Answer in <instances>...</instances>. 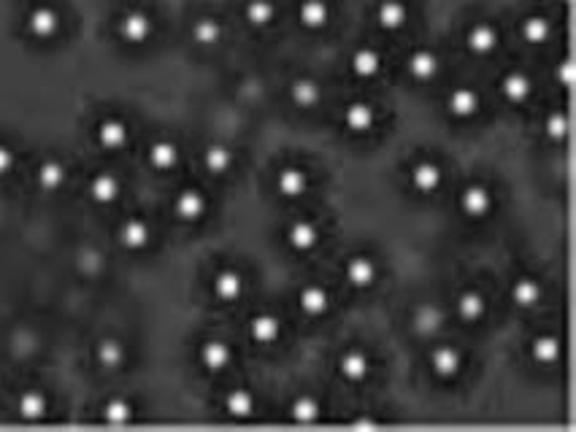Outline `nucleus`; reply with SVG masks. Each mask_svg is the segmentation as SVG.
<instances>
[{"label": "nucleus", "instance_id": "obj_10", "mask_svg": "<svg viewBox=\"0 0 576 432\" xmlns=\"http://www.w3.org/2000/svg\"><path fill=\"white\" fill-rule=\"evenodd\" d=\"M533 76L522 68H509L501 73L498 79V95H501L509 106H525L533 98Z\"/></svg>", "mask_w": 576, "mask_h": 432}, {"label": "nucleus", "instance_id": "obj_46", "mask_svg": "<svg viewBox=\"0 0 576 432\" xmlns=\"http://www.w3.org/2000/svg\"><path fill=\"white\" fill-rule=\"evenodd\" d=\"M558 3H560V6H566V9L571 6V0H558Z\"/></svg>", "mask_w": 576, "mask_h": 432}, {"label": "nucleus", "instance_id": "obj_3", "mask_svg": "<svg viewBox=\"0 0 576 432\" xmlns=\"http://www.w3.org/2000/svg\"><path fill=\"white\" fill-rule=\"evenodd\" d=\"M463 46L476 60H490L501 52L503 30L495 19H474L463 30Z\"/></svg>", "mask_w": 576, "mask_h": 432}, {"label": "nucleus", "instance_id": "obj_13", "mask_svg": "<svg viewBox=\"0 0 576 432\" xmlns=\"http://www.w3.org/2000/svg\"><path fill=\"white\" fill-rule=\"evenodd\" d=\"M152 238H155V230L144 216H128L117 227V241L125 252H144V249L152 246Z\"/></svg>", "mask_w": 576, "mask_h": 432}, {"label": "nucleus", "instance_id": "obj_17", "mask_svg": "<svg viewBox=\"0 0 576 432\" xmlns=\"http://www.w3.org/2000/svg\"><path fill=\"white\" fill-rule=\"evenodd\" d=\"M428 368L439 381H455L466 368V357L458 346H436L430 351Z\"/></svg>", "mask_w": 576, "mask_h": 432}, {"label": "nucleus", "instance_id": "obj_38", "mask_svg": "<svg viewBox=\"0 0 576 432\" xmlns=\"http://www.w3.org/2000/svg\"><path fill=\"white\" fill-rule=\"evenodd\" d=\"M201 162L203 171L214 176V179H220V176H225V173L233 168V152H230V146L225 144H209L203 149Z\"/></svg>", "mask_w": 576, "mask_h": 432}, {"label": "nucleus", "instance_id": "obj_47", "mask_svg": "<svg viewBox=\"0 0 576 432\" xmlns=\"http://www.w3.org/2000/svg\"><path fill=\"white\" fill-rule=\"evenodd\" d=\"M122 3H138V0H122Z\"/></svg>", "mask_w": 576, "mask_h": 432}, {"label": "nucleus", "instance_id": "obj_34", "mask_svg": "<svg viewBox=\"0 0 576 432\" xmlns=\"http://www.w3.org/2000/svg\"><path fill=\"white\" fill-rule=\"evenodd\" d=\"M371 373V360H368L366 351L349 349L339 357V376L347 384H363Z\"/></svg>", "mask_w": 576, "mask_h": 432}, {"label": "nucleus", "instance_id": "obj_41", "mask_svg": "<svg viewBox=\"0 0 576 432\" xmlns=\"http://www.w3.org/2000/svg\"><path fill=\"white\" fill-rule=\"evenodd\" d=\"M531 357L533 362H539L544 368L555 365L560 360V341L555 335H539L531 341Z\"/></svg>", "mask_w": 576, "mask_h": 432}, {"label": "nucleus", "instance_id": "obj_22", "mask_svg": "<svg viewBox=\"0 0 576 432\" xmlns=\"http://www.w3.org/2000/svg\"><path fill=\"white\" fill-rule=\"evenodd\" d=\"M92 360L106 373H114V370H122V365L128 362V349H125V343L119 341V338L106 335V338L95 341V346H92Z\"/></svg>", "mask_w": 576, "mask_h": 432}, {"label": "nucleus", "instance_id": "obj_42", "mask_svg": "<svg viewBox=\"0 0 576 432\" xmlns=\"http://www.w3.org/2000/svg\"><path fill=\"white\" fill-rule=\"evenodd\" d=\"M541 130H544V135H547L552 144H563L568 138V130H571V122H568L566 111H560V108L549 111L547 117H544Z\"/></svg>", "mask_w": 576, "mask_h": 432}, {"label": "nucleus", "instance_id": "obj_40", "mask_svg": "<svg viewBox=\"0 0 576 432\" xmlns=\"http://www.w3.org/2000/svg\"><path fill=\"white\" fill-rule=\"evenodd\" d=\"M290 419L301 427H311L322 419V403L314 395H298L290 403Z\"/></svg>", "mask_w": 576, "mask_h": 432}, {"label": "nucleus", "instance_id": "obj_4", "mask_svg": "<svg viewBox=\"0 0 576 432\" xmlns=\"http://www.w3.org/2000/svg\"><path fill=\"white\" fill-rule=\"evenodd\" d=\"M336 22V3L333 0H298L295 3V25L303 33L320 36Z\"/></svg>", "mask_w": 576, "mask_h": 432}, {"label": "nucleus", "instance_id": "obj_32", "mask_svg": "<svg viewBox=\"0 0 576 432\" xmlns=\"http://www.w3.org/2000/svg\"><path fill=\"white\" fill-rule=\"evenodd\" d=\"M17 416L22 422H44L49 416V395L44 389H25L17 397Z\"/></svg>", "mask_w": 576, "mask_h": 432}, {"label": "nucleus", "instance_id": "obj_24", "mask_svg": "<svg viewBox=\"0 0 576 432\" xmlns=\"http://www.w3.org/2000/svg\"><path fill=\"white\" fill-rule=\"evenodd\" d=\"M441 181H444V171L436 160H417L409 168V184H412L414 192L420 195H433L439 192Z\"/></svg>", "mask_w": 576, "mask_h": 432}, {"label": "nucleus", "instance_id": "obj_33", "mask_svg": "<svg viewBox=\"0 0 576 432\" xmlns=\"http://www.w3.org/2000/svg\"><path fill=\"white\" fill-rule=\"evenodd\" d=\"M298 311H301L306 319H320L330 311V292L320 284H306V287L298 292Z\"/></svg>", "mask_w": 576, "mask_h": 432}, {"label": "nucleus", "instance_id": "obj_15", "mask_svg": "<svg viewBox=\"0 0 576 432\" xmlns=\"http://www.w3.org/2000/svg\"><path fill=\"white\" fill-rule=\"evenodd\" d=\"M458 206L460 214L466 216V219H485L495 206L493 189L487 187V184H482V181H474V184H468V187L460 189Z\"/></svg>", "mask_w": 576, "mask_h": 432}, {"label": "nucleus", "instance_id": "obj_26", "mask_svg": "<svg viewBox=\"0 0 576 432\" xmlns=\"http://www.w3.org/2000/svg\"><path fill=\"white\" fill-rule=\"evenodd\" d=\"M68 181V165L60 157H44L36 165V187L46 195H55Z\"/></svg>", "mask_w": 576, "mask_h": 432}, {"label": "nucleus", "instance_id": "obj_20", "mask_svg": "<svg viewBox=\"0 0 576 432\" xmlns=\"http://www.w3.org/2000/svg\"><path fill=\"white\" fill-rule=\"evenodd\" d=\"M182 162V149L171 138H155L147 149V165L155 173H171Z\"/></svg>", "mask_w": 576, "mask_h": 432}, {"label": "nucleus", "instance_id": "obj_14", "mask_svg": "<svg viewBox=\"0 0 576 432\" xmlns=\"http://www.w3.org/2000/svg\"><path fill=\"white\" fill-rule=\"evenodd\" d=\"M447 114L458 122H468L482 111V92L471 84H458L447 92Z\"/></svg>", "mask_w": 576, "mask_h": 432}, {"label": "nucleus", "instance_id": "obj_27", "mask_svg": "<svg viewBox=\"0 0 576 432\" xmlns=\"http://www.w3.org/2000/svg\"><path fill=\"white\" fill-rule=\"evenodd\" d=\"M249 338L257 346H274L279 338H282V319L271 311H257L252 319H249L247 327Z\"/></svg>", "mask_w": 576, "mask_h": 432}, {"label": "nucleus", "instance_id": "obj_30", "mask_svg": "<svg viewBox=\"0 0 576 432\" xmlns=\"http://www.w3.org/2000/svg\"><path fill=\"white\" fill-rule=\"evenodd\" d=\"M198 362H201V368L206 373H222L233 362V349L225 341H220V338H209L198 349Z\"/></svg>", "mask_w": 576, "mask_h": 432}, {"label": "nucleus", "instance_id": "obj_31", "mask_svg": "<svg viewBox=\"0 0 576 432\" xmlns=\"http://www.w3.org/2000/svg\"><path fill=\"white\" fill-rule=\"evenodd\" d=\"M455 314L460 322L479 324L487 316V297L479 289L468 287L455 297Z\"/></svg>", "mask_w": 576, "mask_h": 432}, {"label": "nucleus", "instance_id": "obj_2", "mask_svg": "<svg viewBox=\"0 0 576 432\" xmlns=\"http://www.w3.org/2000/svg\"><path fill=\"white\" fill-rule=\"evenodd\" d=\"M65 27V17L60 6L49 3V0H36L30 3L28 11L22 14V30L30 41L36 44H55Z\"/></svg>", "mask_w": 576, "mask_h": 432}, {"label": "nucleus", "instance_id": "obj_6", "mask_svg": "<svg viewBox=\"0 0 576 432\" xmlns=\"http://www.w3.org/2000/svg\"><path fill=\"white\" fill-rule=\"evenodd\" d=\"M349 73L355 76L357 81H374L379 79L387 68V57L379 46L374 44H357L347 57Z\"/></svg>", "mask_w": 576, "mask_h": 432}, {"label": "nucleus", "instance_id": "obj_36", "mask_svg": "<svg viewBox=\"0 0 576 432\" xmlns=\"http://www.w3.org/2000/svg\"><path fill=\"white\" fill-rule=\"evenodd\" d=\"M444 327V311L436 303H422L412 314V330L420 338H430Z\"/></svg>", "mask_w": 576, "mask_h": 432}, {"label": "nucleus", "instance_id": "obj_11", "mask_svg": "<svg viewBox=\"0 0 576 432\" xmlns=\"http://www.w3.org/2000/svg\"><path fill=\"white\" fill-rule=\"evenodd\" d=\"M225 36H228V25L217 14H198L190 22V41L198 49H217L225 44Z\"/></svg>", "mask_w": 576, "mask_h": 432}, {"label": "nucleus", "instance_id": "obj_21", "mask_svg": "<svg viewBox=\"0 0 576 432\" xmlns=\"http://www.w3.org/2000/svg\"><path fill=\"white\" fill-rule=\"evenodd\" d=\"M344 279L352 289H371L379 281V265L368 254H355L344 265Z\"/></svg>", "mask_w": 576, "mask_h": 432}, {"label": "nucleus", "instance_id": "obj_28", "mask_svg": "<svg viewBox=\"0 0 576 432\" xmlns=\"http://www.w3.org/2000/svg\"><path fill=\"white\" fill-rule=\"evenodd\" d=\"M274 187L284 200H298L309 192V173L298 168V165H284L276 173Z\"/></svg>", "mask_w": 576, "mask_h": 432}, {"label": "nucleus", "instance_id": "obj_39", "mask_svg": "<svg viewBox=\"0 0 576 432\" xmlns=\"http://www.w3.org/2000/svg\"><path fill=\"white\" fill-rule=\"evenodd\" d=\"M136 419V405L130 403L128 397H109L101 405V422L111 424V427H122Z\"/></svg>", "mask_w": 576, "mask_h": 432}, {"label": "nucleus", "instance_id": "obj_23", "mask_svg": "<svg viewBox=\"0 0 576 432\" xmlns=\"http://www.w3.org/2000/svg\"><path fill=\"white\" fill-rule=\"evenodd\" d=\"M247 292V281L236 268H222L214 273L211 279V295L217 297L220 303H238Z\"/></svg>", "mask_w": 576, "mask_h": 432}, {"label": "nucleus", "instance_id": "obj_18", "mask_svg": "<svg viewBox=\"0 0 576 432\" xmlns=\"http://www.w3.org/2000/svg\"><path fill=\"white\" fill-rule=\"evenodd\" d=\"M87 198L95 206H114L122 198V179L111 171L92 173L90 181H87Z\"/></svg>", "mask_w": 576, "mask_h": 432}, {"label": "nucleus", "instance_id": "obj_44", "mask_svg": "<svg viewBox=\"0 0 576 432\" xmlns=\"http://www.w3.org/2000/svg\"><path fill=\"white\" fill-rule=\"evenodd\" d=\"M14 165H17V152H14V146L6 144V141H0V179H6V176L14 171Z\"/></svg>", "mask_w": 576, "mask_h": 432}, {"label": "nucleus", "instance_id": "obj_1", "mask_svg": "<svg viewBox=\"0 0 576 432\" xmlns=\"http://www.w3.org/2000/svg\"><path fill=\"white\" fill-rule=\"evenodd\" d=\"M114 36L122 46L130 49H144L155 41L157 36V17L141 3H128L114 19Z\"/></svg>", "mask_w": 576, "mask_h": 432}, {"label": "nucleus", "instance_id": "obj_16", "mask_svg": "<svg viewBox=\"0 0 576 432\" xmlns=\"http://www.w3.org/2000/svg\"><path fill=\"white\" fill-rule=\"evenodd\" d=\"M241 19L252 33H268L279 22V6H276V0H244Z\"/></svg>", "mask_w": 576, "mask_h": 432}, {"label": "nucleus", "instance_id": "obj_43", "mask_svg": "<svg viewBox=\"0 0 576 432\" xmlns=\"http://www.w3.org/2000/svg\"><path fill=\"white\" fill-rule=\"evenodd\" d=\"M552 79L558 84L560 90H568L571 84H574V63H571V57H560L555 68H552Z\"/></svg>", "mask_w": 576, "mask_h": 432}, {"label": "nucleus", "instance_id": "obj_12", "mask_svg": "<svg viewBox=\"0 0 576 432\" xmlns=\"http://www.w3.org/2000/svg\"><path fill=\"white\" fill-rule=\"evenodd\" d=\"M95 144L101 146L103 152L117 154L130 144V125L128 119H122L119 114H109L95 125Z\"/></svg>", "mask_w": 576, "mask_h": 432}, {"label": "nucleus", "instance_id": "obj_37", "mask_svg": "<svg viewBox=\"0 0 576 432\" xmlns=\"http://www.w3.org/2000/svg\"><path fill=\"white\" fill-rule=\"evenodd\" d=\"M222 405H225V414H228L230 419L247 422V419H252V416H255L257 400H255V395L249 392V389L236 387V389H230L228 395H225Z\"/></svg>", "mask_w": 576, "mask_h": 432}, {"label": "nucleus", "instance_id": "obj_29", "mask_svg": "<svg viewBox=\"0 0 576 432\" xmlns=\"http://www.w3.org/2000/svg\"><path fill=\"white\" fill-rule=\"evenodd\" d=\"M290 103L301 111H311V108L320 106L322 100V84L314 76H295L287 87Z\"/></svg>", "mask_w": 576, "mask_h": 432}, {"label": "nucleus", "instance_id": "obj_8", "mask_svg": "<svg viewBox=\"0 0 576 432\" xmlns=\"http://www.w3.org/2000/svg\"><path fill=\"white\" fill-rule=\"evenodd\" d=\"M517 36L525 46L541 49L555 38V19L544 14V11H525L517 22Z\"/></svg>", "mask_w": 576, "mask_h": 432}, {"label": "nucleus", "instance_id": "obj_35", "mask_svg": "<svg viewBox=\"0 0 576 432\" xmlns=\"http://www.w3.org/2000/svg\"><path fill=\"white\" fill-rule=\"evenodd\" d=\"M509 297H512V303L517 308L531 311V308L541 306V300H544V287H541V281L533 279V276H520V279L512 284V289H509Z\"/></svg>", "mask_w": 576, "mask_h": 432}, {"label": "nucleus", "instance_id": "obj_5", "mask_svg": "<svg viewBox=\"0 0 576 432\" xmlns=\"http://www.w3.org/2000/svg\"><path fill=\"white\" fill-rule=\"evenodd\" d=\"M441 68H444V60H441L439 49H433V46H414L403 60V71L414 84L436 81L441 76Z\"/></svg>", "mask_w": 576, "mask_h": 432}, {"label": "nucleus", "instance_id": "obj_19", "mask_svg": "<svg viewBox=\"0 0 576 432\" xmlns=\"http://www.w3.org/2000/svg\"><path fill=\"white\" fill-rule=\"evenodd\" d=\"M341 122L347 127L352 135H368L379 122V114H376L374 103L368 100H352L344 106V114H341Z\"/></svg>", "mask_w": 576, "mask_h": 432}, {"label": "nucleus", "instance_id": "obj_7", "mask_svg": "<svg viewBox=\"0 0 576 432\" xmlns=\"http://www.w3.org/2000/svg\"><path fill=\"white\" fill-rule=\"evenodd\" d=\"M374 25L387 36H398L412 25V3L409 0H376Z\"/></svg>", "mask_w": 576, "mask_h": 432}, {"label": "nucleus", "instance_id": "obj_25", "mask_svg": "<svg viewBox=\"0 0 576 432\" xmlns=\"http://www.w3.org/2000/svg\"><path fill=\"white\" fill-rule=\"evenodd\" d=\"M322 238V230L317 227V222H311V219H295L287 227V233H284V241L287 246L298 254H309L311 249H317V243Z\"/></svg>", "mask_w": 576, "mask_h": 432}, {"label": "nucleus", "instance_id": "obj_9", "mask_svg": "<svg viewBox=\"0 0 576 432\" xmlns=\"http://www.w3.org/2000/svg\"><path fill=\"white\" fill-rule=\"evenodd\" d=\"M174 216L182 225H198L209 214V198L198 187H184L174 195Z\"/></svg>", "mask_w": 576, "mask_h": 432}, {"label": "nucleus", "instance_id": "obj_45", "mask_svg": "<svg viewBox=\"0 0 576 432\" xmlns=\"http://www.w3.org/2000/svg\"><path fill=\"white\" fill-rule=\"evenodd\" d=\"M352 424H355V427H376L379 422H374V419H355Z\"/></svg>", "mask_w": 576, "mask_h": 432}]
</instances>
